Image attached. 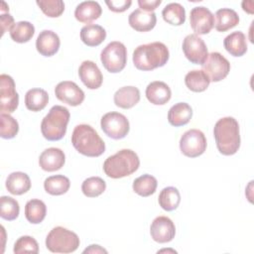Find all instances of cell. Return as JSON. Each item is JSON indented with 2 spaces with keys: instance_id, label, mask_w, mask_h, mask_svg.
I'll return each instance as SVG.
<instances>
[{
  "instance_id": "6da1fadb",
  "label": "cell",
  "mask_w": 254,
  "mask_h": 254,
  "mask_svg": "<svg viewBox=\"0 0 254 254\" xmlns=\"http://www.w3.org/2000/svg\"><path fill=\"white\" fill-rule=\"evenodd\" d=\"M213 135L218 151L225 156L234 155L240 147L239 124L233 117L219 119L213 128Z\"/></svg>"
},
{
  "instance_id": "7a4b0ae2",
  "label": "cell",
  "mask_w": 254,
  "mask_h": 254,
  "mask_svg": "<svg viewBox=\"0 0 254 254\" xmlns=\"http://www.w3.org/2000/svg\"><path fill=\"white\" fill-rule=\"evenodd\" d=\"M170 57L167 46L161 42H153L138 46L133 52V64L140 70H153L164 66Z\"/></svg>"
},
{
  "instance_id": "3957f363",
  "label": "cell",
  "mask_w": 254,
  "mask_h": 254,
  "mask_svg": "<svg viewBox=\"0 0 254 254\" xmlns=\"http://www.w3.org/2000/svg\"><path fill=\"white\" fill-rule=\"evenodd\" d=\"M74 149L87 157H99L105 151V144L98 133L88 124H79L71 134Z\"/></svg>"
},
{
  "instance_id": "277c9868",
  "label": "cell",
  "mask_w": 254,
  "mask_h": 254,
  "mask_svg": "<svg viewBox=\"0 0 254 254\" xmlns=\"http://www.w3.org/2000/svg\"><path fill=\"white\" fill-rule=\"evenodd\" d=\"M139 166L138 155L130 149H122L104 161L103 171L111 179H120L135 173Z\"/></svg>"
},
{
  "instance_id": "5b68a950",
  "label": "cell",
  "mask_w": 254,
  "mask_h": 254,
  "mask_svg": "<svg viewBox=\"0 0 254 254\" xmlns=\"http://www.w3.org/2000/svg\"><path fill=\"white\" fill-rule=\"evenodd\" d=\"M69 111L62 105L53 106L49 113L43 118L41 131L43 136L49 141H59L66 133L69 121Z\"/></svg>"
},
{
  "instance_id": "8992f818",
  "label": "cell",
  "mask_w": 254,
  "mask_h": 254,
  "mask_svg": "<svg viewBox=\"0 0 254 254\" xmlns=\"http://www.w3.org/2000/svg\"><path fill=\"white\" fill-rule=\"evenodd\" d=\"M76 233L63 226L54 227L46 238V246L53 253H71L79 246Z\"/></svg>"
},
{
  "instance_id": "52a82bcc",
  "label": "cell",
  "mask_w": 254,
  "mask_h": 254,
  "mask_svg": "<svg viewBox=\"0 0 254 254\" xmlns=\"http://www.w3.org/2000/svg\"><path fill=\"white\" fill-rule=\"evenodd\" d=\"M100 61L106 70L112 73L121 71L127 63V50L121 42L109 43L100 54Z\"/></svg>"
},
{
  "instance_id": "ba28073f",
  "label": "cell",
  "mask_w": 254,
  "mask_h": 254,
  "mask_svg": "<svg viewBox=\"0 0 254 254\" xmlns=\"http://www.w3.org/2000/svg\"><path fill=\"white\" fill-rule=\"evenodd\" d=\"M102 131L111 139L119 140L129 133L130 124L127 117L119 112H108L104 114L100 121Z\"/></svg>"
},
{
  "instance_id": "9c48e42d",
  "label": "cell",
  "mask_w": 254,
  "mask_h": 254,
  "mask_svg": "<svg viewBox=\"0 0 254 254\" xmlns=\"http://www.w3.org/2000/svg\"><path fill=\"white\" fill-rule=\"evenodd\" d=\"M181 152L190 158H195L202 155L206 149V138L198 129H190L186 131L180 140Z\"/></svg>"
},
{
  "instance_id": "30bf717a",
  "label": "cell",
  "mask_w": 254,
  "mask_h": 254,
  "mask_svg": "<svg viewBox=\"0 0 254 254\" xmlns=\"http://www.w3.org/2000/svg\"><path fill=\"white\" fill-rule=\"evenodd\" d=\"M202 71L208 76L210 81L217 82L224 79L230 71V64L218 52L208 54L207 59L201 64Z\"/></svg>"
},
{
  "instance_id": "8fae6325",
  "label": "cell",
  "mask_w": 254,
  "mask_h": 254,
  "mask_svg": "<svg viewBox=\"0 0 254 254\" xmlns=\"http://www.w3.org/2000/svg\"><path fill=\"white\" fill-rule=\"evenodd\" d=\"M19 104V95L15 89V81L8 74L0 75V110L1 113L14 112Z\"/></svg>"
},
{
  "instance_id": "7c38bea8",
  "label": "cell",
  "mask_w": 254,
  "mask_h": 254,
  "mask_svg": "<svg viewBox=\"0 0 254 254\" xmlns=\"http://www.w3.org/2000/svg\"><path fill=\"white\" fill-rule=\"evenodd\" d=\"M183 52L192 64H202L207 59L208 52L204 41L195 34L188 35L183 41Z\"/></svg>"
},
{
  "instance_id": "4fadbf2b",
  "label": "cell",
  "mask_w": 254,
  "mask_h": 254,
  "mask_svg": "<svg viewBox=\"0 0 254 254\" xmlns=\"http://www.w3.org/2000/svg\"><path fill=\"white\" fill-rule=\"evenodd\" d=\"M190 24L195 35L208 34L214 26V15L206 7H194L190 13Z\"/></svg>"
},
{
  "instance_id": "5bb4252c",
  "label": "cell",
  "mask_w": 254,
  "mask_h": 254,
  "mask_svg": "<svg viewBox=\"0 0 254 254\" xmlns=\"http://www.w3.org/2000/svg\"><path fill=\"white\" fill-rule=\"evenodd\" d=\"M55 94L59 100L70 106H77L84 100L83 90L70 80L59 82L55 88Z\"/></svg>"
},
{
  "instance_id": "9a60e30c",
  "label": "cell",
  "mask_w": 254,
  "mask_h": 254,
  "mask_svg": "<svg viewBox=\"0 0 254 254\" xmlns=\"http://www.w3.org/2000/svg\"><path fill=\"white\" fill-rule=\"evenodd\" d=\"M150 234L154 241L158 243H167L173 240L176 234V227L173 220L167 216L156 217L151 226Z\"/></svg>"
},
{
  "instance_id": "2e32d148",
  "label": "cell",
  "mask_w": 254,
  "mask_h": 254,
  "mask_svg": "<svg viewBox=\"0 0 254 254\" xmlns=\"http://www.w3.org/2000/svg\"><path fill=\"white\" fill-rule=\"evenodd\" d=\"M78 75L82 83L89 89H97L102 84V73L97 64L92 61L81 63L78 68Z\"/></svg>"
},
{
  "instance_id": "e0dca14e",
  "label": "cell",
  "mask_w": 254,
  "mask_h": 254,
  "mask_svg": "<svg viewBox=\"0 0 254 254\" xmlns=\"http://www.w3.org/2000/svg\"><path fill=\"white\" fill-rule=\"evenodd\" d=\"M65 162V155L59 148H48L40 155L39 165L46 172H55L62 169Z\"/></svg>"
},
{
  "instance_id": "ac0fdd59",
  "label": "cell",
  "mask_w": 254,
  "mask_h": 254,
  "mask_svg": "<svg viewBox=\"0 0 254 254\" xmlns=\"http://www.w3.org/2000/svg\"><path fill=\"white\" fill-rule=\"evenodd\" d=\"M60 45L59 36L51 30L42 31L36 40L37 51L44 57L54 56L59 51Z\"/></svg>"
},
{
  "instance_id": "d6986e66",
  "label": "cell",
  "mask_w": 254,
  "mask_h": 254,
  "mask_svg": "<svg viewBox=\"0 0 254 254\" xmlns=\"http://www.w3.org/2000/svg\"><path fill=\"white\" fill-rule=\"evenodd\" d=\"M128 22L134 30L138 32H148L156 26L157 17L154 12L136 9L129 15Z\"/></svg>"
},
{
  "instance_id": "ffe728a7",
  "label": "cell",
  "mask_w": 254,
  "mask_h": 254,
  "mask_svg": "<svg viewBox=\"0 0 254 254\" xmlns=\"http://www.w3.org/2000/svg\"><path fill=\"white\" fill-rule=\"evenodd\" d=\"M171 88L164 81H152L146 87V97L152 104H166L171 99Z\"/></svg>"
},
{
  "instance_id": "44dd1931",
  "label": "cell",
  "mask_w": 254,
  "mask_h": 254,
  "mask_svg": "<svg viewBox=\"0 0 254 254\" xmlns=\"http://www.w3.org/2000/svg\"><path fill=\"white\" fill-rule=\"evenodd\" d=\"M102 13V9L96 1H83L79 3L74 10V17L77 21L89 24L98 19Z\"/></svg>"
},
{
  "instance_id": "7402d4cb",
  "label": "cell",
  "mask_w": 254,
  "mask_h": 254,
  "mask_svg": "<svg viewBox=\"0 0 254 254\" xmlns=\"http://www.w3.org/2000/svg\"><path fill=\"white\" fill-rule=\"evenodd\" d=\"M113 99L116 106L123 109H129L139 102L140 91L135 86H123L114 93Z\"/></svg>"
},
{
  "instance_id": "603a6c76",
  "label": "cell",
  "mask_w": 254,
  "mask_h": 254,
  "mask_svg": "<svg viewBox=\"0 0 254 254\" xmlns=\"http://www.w3.org/2000/svg\"><path fill=\"white\" fill-rule=\"evenodd\" d=\"M192 116L191 107L186 102H179L173 105L168 112V121L175 127L188 124Z\"/></svg>"
},
{
  "instance_id": "cb8c5ba5",
  "label": "cell",
  "mask_w": 254,
  "mask_h": 254,
  "mask_svg": "<svg viewBox=\"0 0 254 254\" xmlns=\"http://www.w3.org/2000/svg\"><path fill=\"white\" fill-rule=\"evenodd\" d=\"M6 189L15 195H21L31 189V180L26 173L13 172L6 179Z\"/></svg>"
},
{
  "instance_id": "d4e9b609",
  "label": "cell",
  "mask_w": 254,
  "mask_h": 254,
  "mask_svg": "<svg viewBox=\"0 0 254 254\" xmlns=\"http://www.w3.org/2000/svg\"><path fill=\"white\" fill-rule=\"evenodd\" d=\"M223 46L231 56L241 57L247 52L246 36L241 31L233 32L225 37Z\"/></svg>"
},
{
  "instance_id": "484cf974",
  "label": "cell",
  "mask_w": 254,
  "mask_h": 254,
  "mask_svg": "<svg viewBox=\"0 0 254 254\" xmlns=\"http://www.w3.org/2000/svg\"><path fill=\"white\" fill-rule=\"evenodd\" d=\"M106 38V31L96 24H88L81 28L80 39L88 47L99 46Z\"/></svg>"
},
{
  "instance_id": "4316f807",
  "label": "cell",
  "mask_w": 254,
  "mask_h": 254,
  "mask_svg": "<svg viewBox=\"0 0 254 254\" xmlns=\"http://www.w3.org/2000/svg\"><path fill=\"white\" fill-rule=\"evenodd\" d=\"M49 102V94L45 89L32 88L26 92L25 105L34 112L43 110Z\"/></svg>"
},
{
  "instance_id": "83f0119b",
  "label": "cell",
  "mask_w": 254,
  "mask_h": 254,
  "mask_svg": "<svg viewBox=\"0 0 254 254\" xmlns=\"http://www.w3.org/2000/svg\"><path fill=\"white\" fill-rule=\"evenodd\" d=\"M239 23L238 14L230 8H222L215 13L214 27L218 32H225Z\"/></svg>"
},
{
  "instance_id": "f1b7e54d",
  "label": "cell",
  "mask_w": 254,
  "mask_h": 254,
  "mask_svg": "<svg viewBox=\"0 0 254 254\" xmlns=\"http://www.w3.org/2000/svg\"><path fill=\"white\" fill-rule=\"evenodd\" d=\"M47 214V206L41 199H30L25 205V216L33 224L41 223Z\"/></svg>"
},
{
  "instance_id": "f546056e",
  "label": "cell",
  "mask_w": 254,
  "mask_h": 254,
  "mask_svg": "<svg viewBox=\"0 0 254 254\" xmlns=\"http://www.w3.org/2000/svg\"><path fill=\"white\" fill-rule=\"evenodd\" d=\"M70 187L69 179L64 175H56L47 178L44 182L45 190L52 195L65 193Z\"/></svg>"
},
{
  "instance_id": "4dcf8cb0",
  "label": "cell",
  "mask_w": 254,
  "mask_h": 254,
  "mask_svg": "<svg viewBox=\"0 0 254 254\" xmlns=\"http://www.w3.org/2000/svg\"><path fill=\"white\" fill-rule=\"evenodd\" d=\"M185 83L190 90L193 92H201L208 87L210 80L202 70L193 69L186 74Z\"/></svg>"
},
{
  "instance_id": "1f68e13d",
  "label": "cell",
  "mask_w": 254,
  "mask_h": 254,
  "mask_svg": "<svg viewBox=\"0 0 254 254\" xmlns=\"http://www.w3.org/2000/svg\"><path fill=\"white\" fill-rule=\"evenodd\" d=\"M163 19L171 25L181 26L186 21V10L180 3H170L162 11Z\"/></svg>"
},
{
  "instance_id": "d6a6232c",
  "label": "cell",
  "mask_w": 254,
  "mask_h": 254,
  "mask_svg": "<svg viewBox=\"0 0 254 254\" xmlns=\"http://www.w3.org/2000/svg\"><path fill=\"white\" fill-rule=\"evenodd\" d=\"M159 204L167 211L175 210L181 202V194L177 188L167 187L163 189L159 194Z\"/></svg>"
},
{
  "instance_id": "836d02e7",
  "label": "cell",
  "mask_w": 254,
  "mask_h": 254,
  "mask_svg": "<svg viewBox=\"0 0 254 254\" xmlns=\"http://www.w3.org/2000/svg\"><path fill=\"white\" fill-rule=\"evenodd\" d=\"M35 34V27L28 21H20L13 25L10 30V37L16 43H27Z\"/></svg>"
},
{
  "instance_id": "e575fe53",
  "label": "cell",
  "mask_w": 254,
  "mask_h": 254,
  "mask_svg": "<svg viewBox=\"0 0 254 254\" xmlns=\"http://www.w3.org/2000/svg\"><path fill=\"white\" fill-rule=\"evenodd\" d=\"M157 179L149 174L142 175L134 180L133 190L141 196H149L156 191L157 189Z\"/></svg>"
},
{
  "instance_id": "d590c367",
  "label": "cell",
  "mask_w": 254,
  "mask_h": 254,
  "mask_svg": "<svg viewBox=\"0 0 254 254\" xmlns=\"http://www.w3.org/2000/svg\"><path fill=\"white\" fill-rule=\"evenodd\" d=\"M106 190V183L100 177H90L83 181L81 190L87 197H96L104 192Z\"/></svg>"
},
{
  "instance_id": "8d00e7d4",
  "label": "cell",
  "mask_w": 254,
  "mask_h": 254,
  "mask_svg": "<svg viewBox=\"0 0 254 254\" xmlns=\"http://www.w3.org/2000/svg\"><path fill=\"white\" fill-rule=\"evenodd\" d=\"M0 216L8 221L14 220L18 217L20 212L19 202L7 195H3L0 197Z\"/></svg>"
},
{
  "instance_id": "74e56055",
  "label": "cell",
  "mask_w": 254,
  "mask_h": 254,
  "mask_svg": "<svg viewBox=\"0 0 254 254\" xmlns=\"http://www.w3.org/2000/svg\"><path fill=\"white\" fill-rule=\"evenodd\" d=\"M0 119H1L0 136L3 139L14 138L19 131V124L17 120L8 113H1Z\"/></svg>"
},
{
  "instance_id": "f35d334b",
  "label": "cell",
  "mask_w": 254,
  "mask_h": 254,
  "mask_svg": "<svg viewBox=\"0 0 254 254\" xmlns=\"http://www.w3.org/2000/svg\"><path fill=\"white\" fill-rule=\"evenodd\" d=\"M37 5L51 18L60 17L64 11V3L62 0H37Z\"/></svg>"
},
{
  "instance_id": "ab89813d",
  "label": "cell",
  "mask_w": 254,
  "mask_h": 254,
  "mask_svg": "<svg viewBox=\"0 0 254 254\" xmlns=\"http://www.w3.org/2000/svg\"><path fill=\"white\" fill-rule=\"evenodd\" d=\"M13 251L16 254L26 253V252H28V253H38L39 252V245H38L37 240L34 237L24 235V236H21L20 238H18V240L15 242Z\"/></svg>"
},
{
  "instance_id": "60d3db41",
  "label": "cell",
  "mask_w": 254,
  "mask_h": 254,
  "mask_svg": "<svg viewBox=\"0 0 254 254\" xmlns=\"http://www.w3.org/2000/svg\"><path fill=\"white\" fill-rule=\"evenodd\" d=\"M106 5L108 6L109 10L116 12V13H121L126 11L132 4L131 0H119V1H105Z\"/></svg>"
},
{
  "instance_id": "b9f144b4",
  "label": "cell",
  "mask_w": 254,
  "mask_h": 254,
  "mask_svg": "<svg viewBox=\"0 0 254 254\" xmlns=\"http://www.w3.org/2000/svg\"><path fill=\"white\" fill-rule=\"evenodd\" d=\"M162 3L161 0H138V5L141 10L153 12Z\"/></svg>"
},
{
  "instance_id": "7bdbcfd3",
  "label": "cell",
  "mask_w": 254,
  "mask_h": 254,
  "mask_svg": "<svg viewBox=\"0 0 254 254\" xmlns=\"http://www.w3.org/2000/svg\"><path fill=\"white\" fill-rule=\"evenodd\" d=\"M0 24H1V31H2V35L5 34L6 31L11 30V28L13 27L14 23V18L12 15L8 14H1L0 16Z\"/></svg>"
},
{
  "instance_id": "ee69618b",
  "label": "cell",
  "mask_w": 254,
  "mask_h": 254,
  "mask_svg": "<svg viewBox=\"0 0 254 254\" xmlns=\"http://www.w3.org/2000/svg\"><path fill=\"white\" fill-rule=\"evenodd\" d=\"M83 253H107V250H105L99 245L92 244V245H89L88 248L84 249Z\"/></svg>"
},
{
  "instance_id": "f6af8a7d",
  "label": "cell",
  "mask_w": 254,
  "mask_h": 254,
  "mask_svg": "<svg viewBox=\"0 0 254 254\" xmlns=\"http://www.w3.org/2000/svg\"><path fill=\"white\" fill-rule=\"evenodd\" d=\"M242 8L249 14H253V2L252 1H243Z\"/></svg>"
},
{
  "instance_id": "bcb514c9",
  "label": "cell",
  "mask_w": 254,
  "mask_h": 254,
  "mask_svg": "<svg viewBox=\"0 0 254 254\" xmlns=\"http://www.w3.org/2000/svg\"><path fill=\"white\" fill-rule=\"evenodd\" d=\"M0 11L2 14H4V11H9V7L7 6V4L3 1L1 2V7H0Z\"/></svg>"
}]
</instances>
